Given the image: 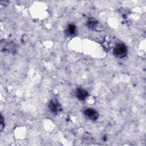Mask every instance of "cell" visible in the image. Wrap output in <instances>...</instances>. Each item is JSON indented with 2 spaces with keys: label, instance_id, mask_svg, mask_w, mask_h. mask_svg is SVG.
Masks as SVG:
<instances>
[{
  "label": "cell",
  "instance_id": "6da1fadb",
  "mask_svg": "<svg viewBox=\"0 0 146 146\" xmlns=\"http://www.w3.org/2000/svg\"><path fill=\"white\" fill-rule=\"evenodd\" d=\"M128 50L126 45L124 43H119L115 46L113 50V55L119 58H123L127 56Z\"/></svg>",
  "mask_w": 146,
  "mask_h": 146
},
{
  "label": "cell",
  "instance_id": "7a4b0ae2",
  "mask_svg": "<svg viewBox=\"0 0 146 146\" xmlns=\"http://www.w3.org/2000/svg\"><path fill=\"white\" fill-rule=\"evenodd\" d=\"M48 106L50 111L54 114H58L62 111V106L56 99H51Z\"/></svg>",
  "mask_w": 146,
  "mask_h": 146
},
{
  "label": "cell",
  "instance_id": "3957f363",
  "mask_svg": "<svg viewBox=\"0 0 146 146\" xmlns=\"http://www.w3.org/2000/svg\"><path fill=\"white\" fill-rule=\"evenodd\" d=\"M84 115L88 119L92 121H96L99 117V113L94 108H88L84 111Z\"/></svg>",
  "mask_w": 146,
  "mask_h": 146
},
{
  "label": "cell",
  "instance_id": "277c9868",
  "mask_svg": "<svg viewBox=\"0 0 146 146\" xmlns=\"http://www.w3.org/2000/svg\"><path fill=\"white\" fill-rule=\"evenodd\" d=\"M75 95L76 98L81 101H84L88 96V92L83 88H77L75 91Z\"/></svg>",
  "mask_w": 146,
  "mask_h": 146
},
{
  "label": "cell",
  "instance_id": "5b68a950",
  "mask_svg": "<svg viewBox=\"0 0 146 146\" xmlns=\"http://www.w3.org/2000/svg\"><path fill=\"white\" fill-rule=\"evenodd\" d=\"M76 32V26L74 24H70L66 30V34L67 36H72Z\"/></svg>",
  "mask_w": 146,
  "mask_h": 146
},
{
  "label": "cell",
  "instance_id": "8992f818",
  "mask_svg": "<svg viewBox=\"0 0 146 146\" xmlns=\"http://www.w3.org/2000/svg\"><path fill=\"white\" fill-rule=\"evenodd\" d=\"M98 24V22L96 19H95L93 18H90L88 19L87 21V26L91 28V29H94L96 26V25Z\"/></svg>",
  "mask_w": 146,
  "mask_h": 146
},
{
  "label": "cell",
  "instance_id": "52a82bcc",
  "mask_svg": "<svg viewBox=\"0 0 146 146\" xmlns=\"http://www.w3.org/2000/svg\"><path fill=\"white\" fill-rule=\"evenodd\" d=\"M4 127H5V120L2 115H1V131L3 130Z\"/></svg>",
  "mask_w": 146,
  "mask_h": 146
}]
</instances>
